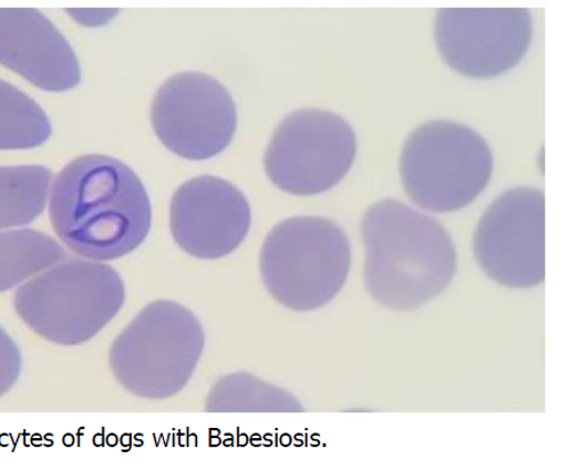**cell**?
<instances>
[{
  "instance_id": "obj_14",
  "label": "cell",
  "mask_w": 567,
  "mask_h": 470,
  "mask_svg": "<svg viewBox=\"0 0 567 470\" xmlns=\"http://www.w3.org/2000/svg\"><path fill=\"white\" fill-rule=\"evenodd\" d=\"M68 259L54 238L35 229L0 230V293Z\"/></svg>"
},
{
  "instance_id": "obj_1",
  "label": "cell",
  "mask_w": 567,
  "mask_h": 470,
  "mask_svg": "<svg viewBox=\"0 0 567 470\" xmlns=\"http://www.w3.org/2000/svg\"><path fill=\"white\" fill-rule=\"evenodd\" d=\"M49 218L73 253L112 261L134 252L150 236L152 203L142 179L125 163L85 155L55 177Z\"/></svg>"
},
{
  "instance_id": "obj_3",
  "label": "cell",
  "mask_w": 567,
  "mask_h": 470,
  "mask_svg": "<svg viewBox=\"0 0 567 470\" xmlns=\"http://www.w3.org/2000/svg\"><path fill=\"white\" fill-rule=\"evenodd\" d=\"M125 284L104 263L65 259L21 285L14 310L49 343L76 346L92 341L125 304Z\"/></svg>"
},
{
  "instance_id": "obj_13",
  "label": "cell",
  "mask_w": 567,
  "mask_h": 470,
  "mask_svg": "<svg viewBox=\"0 0 567 470\" xmlns=\"http://www.w3.org/2000/svg\"><path fill=\"white\" fill-rule=\"evenodd\" d=\"M209 414H298L301 403L292 394L248 373L219 378L205 401Z\"/></svg>"
},
{
  "instance_id": "obj_6",
  "label": "cell",
  "mask_w": 567,
  "mask_h": 470,
  "mask_svg": "<svg viewBox=\"0 0 567 470\" xmlns=\"http://www.w3.org/2000/svg\"><path fill=\"white\" fill-rule=\"evenodd\" d=\"M402 185L424 210L451 212L466 208L489 184L491 148L478 132L451 121L417 127L402 148Z\"/></svg>"
},
{
  "instance_id": "obj_17",
  "label": "cell",
  "mask_w": 567,
  "mask_h": 470,
  "mask_svg": "<svg viewBox=\"0 0 567 470\" xmlns=\"http://www.w3.org/2000/svg\"><path fill=\"white\" fill-rule=\"evenodd\" d=\"M22 373V353L12 336L0 326V398L12 390Z\"/></svg>"
},
{
  "instance_id": "obj_2",
  "label": "cell",
  "mask_w": 567,
  "mask_h": 470,
  "mask_svg": "<svg viewBox=\"0 0 567 470\" xmlns=\"http://www.w3.org/2000/svg\"><path fill=\"white\" fill-rule=\"evenodd\" d=\"M365 285L373 299L396 311L424 306L447 290L456 272V250L437 220L405 203L377 202L361 221Z\"/></svg>"
},
{
  "instance_id": "obj_5",
  "label": "cell",
  "mask_w": 567,
  "mask_h": 470,
  "mask_svg": "<svg viewBox=\"0 0 567 470\" xmlns=\"http://www.w3.org/2000/svg\"><path fill=\"white\" fill-rule=\"evenodd\" d=\"M262 283L282 306L298 312L324 307L347 283L348 236L334 221L296 217L279 222L260 251Z\"/></svg>"
},
{
  "instance_id": "obj_11",
  "label": "cell",
  "mask_w": 567,
  "mask_h": 470,
  "mask_svg": "<svg viewBox=\"0 0 567 470\" xmlns=\"http://www.w3.org/2000/svg\"><path fill=\"white\" fill-rule=\"evenodd\" d=\"M250 227L248 199L225 179L197 177L187 180L172 197V236L193 258H226L241 246Z\"/></svg>"
},
{
  "instance_id": "obj_7",
  "label": "cell",
  "mask_w": 567,
  "mask_h": 470,
  "mask_svg": "<svg viewBox=\"0 0 567 470\" xmlns=\"http://www.w3.org/2000/svg\"><path fill=\"white\" fill-rule=\"evenodd\" d=\"M357 150L355 132L340 115L301 109L279 123L267 147L266 171L284 192L316 196L347 177Z\"/></svg>"
},
{
  "instance_id": "obj_16",
  "label": "cell",
  "mask_w": 567,
  "mask_h": 470,
  "mask_svg": "<svg viewBox=\"0 0 567 470\" xmlns=\"http://www.w3.org/2000/svg\"><path fill=\"white\" fill-rule=\"evenodd\" d=\"M51 136V122L40 105L0 80V150L38 147Z\"/></svg>"
},
{
  "instance_id": "obj_4",
  "label": "cell",
  "mask_w": 567,
  "mask_h": 470,
  "mask_svg": "<svg viewBox=\"0 0 567 470\" xmlns=\"http://www.w3.org/2000/svg\"><path fill=\"white\" fill-rule=\"evenodd\" d=\"M203 325L172 301L147 304L114 340L110 365L123 389L137 398L166 400L183 391L203 356Z\"/></svg>"
},
{
  "instance_id": "obj_12",
  "label": "cell",
  "mask_w": 567,
  "mask_h": 470,
  "mask_svg": "<svg viewBox=\"0 0 567 470\" xmlns=\"http://www.w3.org/2000/svg\"><path fill=\"white\" fill-rule=\"evenodd\" d=\"M0 64L51 93L69 91L81 81L75 51L37 10H0Z\"/></svg>"
},
{
  "instance_id": "obj_15",
  "label": "cell",
  "mask_w": 567,
  "mask_h": 470,
  "mask_svg": "<svg viewBox=\"0 0 567 470\" xmlns=\"http://www.w3.org/2000/svg\"><path fill=\"white\" fill-rule=\"evenodd\" d=\"M52 171L41 165L0 167V230L31 224L44 212Z\"/></svg>"
},
{
  "instance_id": "obj_10",
  "label": "cell",
  "mask_w": 567,
  "mask_h": 470,
  "mask_svg": "<svg viewBox=\"0 0 567 470\" xmlns=\"http://www.w3.org/2000/svg\"><path fill=\"white\" fill-rule=\"evenodd\" d=\"M435 43L452 70L473 79L499 76L527 53L533 36L529 10H457L435 15Z\"/></svg>"
},
{
  "instance_id": "obj_9",
  "label": "cell",
  "mask_w": 567,
  "mask_h": 470,
  "mask_svg": "<svg viewBox=\"0 0 567 470\" xmlns=\"http://www.w3.org/2000/svg\"><path fill=\"white\" fill-rule=\"evenodd\" d=\"M152 123L162 144L187 160H207L225 152L237 128V109L215 77L184 72L158 90Z\"/></svg>"
},
{
  "instance_id": "obj_8",
  "label": "cell",
  "mask_w": 567,
  "mask_h": 470,
  "mask_svg": "<svg viewBox=\"0 0 567 470\" xmlns=\"http://www.w3.org/2000/svg\"><path fill=\"white\" fill-rule=\"evenodd\" d=\"M544 192L519 187L497 197L484 211L473 238L476 261L495 282L508 288H533L544 282Z\"/></svg>"
}]
</instances>
